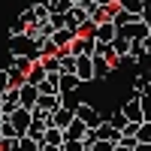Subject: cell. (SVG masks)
Wrapping results in <instances>:
<instances>
[{
    "instance_id": "obj_1",
    "label": "cell",
    "mask_w": 151,
    "mask_h": 151,
    "mask_svg": "<svg viewBox=\"0 0 151 151\" xmlns=\"http://www.w3.org/2000/svg\"><path fill=\"white\" fill-rule=\"evenodd\" d=\"M9 55H12V58L40 60V45L30 40V33H9Z\"/></svg>"
},
{
    "instance_id": "obj_2",
    "label": "cell",
    "mask_w": 151,
    "mask_h": 151,
    "mask_svg": "<svg viewBox=\"0 0 151 151\" xmlns=\"http://www.w3.org/2000/svg\"><path fill=\"white\" fill-rule=\"evenodd\" d=\"M118 33H121V36H127L130 42H142V40H148V36H151V27H148L142 18H136V21L127 24V27H121Z\"/></svg>"
},
{
    "instance_id": "obj_3",
    "label": "cell",
    "mask_w": 151,
    "mask_h": 151,
    "mask_svg": "<svg viewBox=\"0 0 151 151\" xmlns=\"http://www.w3.org/2000/svg\"><path fill=\"white\" fill-rule=\"evenodd\" d=\"M9 121L15 124V130L24 136V133L30 130V124H33V109H27V106H18V109L9 115Z\"/></svg>"
},
{
    "instance_id": "obj_4",
    "label": "cell",
    "mask_w": 151,
    "mask_h": 151,
    "mask_svg": "<svg viewBox=\"0 0 151 151\" xmlns=\"http://www.w3.org/2000/svg\"><path fill=\"white\" fill-rule=\"evenodd\" d=\"M76 118H79V121H85L91 130L97 127L100 121H103V118H100V112H97V106H91V103H79V106H76Z\"/></svg>"
},
{
    "instance_id": "obj_5",
    "label": "cell",
    "mask_w": 151,
    "mask_h": 151,
    "mask_svg": "<svg viewBox=\"0 0 151 151\" xmlns=\"http://www.w3.org/2000/svg\"><path fill=\"white\" fill-rule=\"evenodd\" d=\"M94 48H97V40H94V36H76V40H73V45H70V52L76 55V58H82V55H91L94 58Z\"/></svg>"
},
{
    "instance_id": "obj_6",
    "label": "cell",
    "mask_w": 151,
    "mask_h": 151,
    "mask_svg": "<svg viewBox=\"0 0 151 151\" xmlns=\"http://www.w3.org/2000/svg\"><path fill=\"white\" fill-rule=\"evenodd\" d=\"M76 76L82 79V85H85V82H97V73H94V58H91V55H82V58H79V64H76Z\"/></svg>"
},
{
    "instance_id": "obj_7",
    "label": "cell",
    "mask_w": 151,
    "mask_h": 151,
    "mask_svg": "<svg viewBox=\"0 0 151 151\" xmlns=\"http://www.w3.org/2000/svg\"><path fill=\"white\" fill-rule=\"evenodd\" d=\"M94 40L97 42H115L118 40V24L115 21H103V24H97V30H94Z\"/></svg>"
},
{
    "instance_id": "obj_8",
    "label": "cell",
    "mask_w": 151,
    "mask_h": 151,
    "mask_svg": "<svg viewBox=\"0 0 151 151\" xmlns=\"http://www.w3.org/2000/svg\"><path fill=\"white\" fill-rule=\"evenodd\" d=\"M73 121H76V109H70V106H60L58 112H52V127H58V130H67Z\"/></svg>"
},
{
    "instance_id": "obj_9",
    "label": "cell",
    "mask_w": 151,
    "mask_h": 151,
    "mask_svg": "<svg viewBox=\"0 0 151 151\" xmlns=\"http://www.w3.org/2000/svg\"><path fill=\"white\" fill-rule=\"evenodd\" d=\"M97 139H109V142H121V130H115V127H112V121L109 118H103V121H100L97 124Z\"/></svg>"
},
{
    "instance_id": "obj_10",
    "label": "cell",
    "mask_w": 151,
    "mask_h": 151,
    "mask_svg": "<svg viewBox=\"0 0 151 151\" xmlns=\"http://www.w3.org/2000/svg\"><path fill=\"white\" fill-rule=\"evenodd\" d=\"M0 103H3V112L6 115H12L18 106H21V94H18V88H9V91L0 94Z\"/></svg>"
},
{
    "instance_id": "obj_11",
    "label": "cell",
    "mask_w": 151,
    "mask_h": 151,
    "mask_svg": "<svg viewBox=\"0 0 151 151\" xmlns=\"http://www.w3.org/2000/svg\"><path fill=\"white\" fill-rule=\"evenodd\" d=\"M64 106V94H40V103L33 109H45V112H58Z\"/></svg>"
},
{
    "instance_id": "obj_12",
    "label": "cell",
    "mask_w": 151,
    "mask_h": 151,
    "mask_svg": "<svg viewBox=\"0 0 151 151\" xmlns=\"http://www.w3.org/2000/svg\"><path fill=\"white\" fill-rule=\"evenodd\" d=\"M18 94H21V106H27V109H33L36 103H40V88H36V85H21L18 88Z\"/></svg>"
},
{
    "instance_id": "obj_13",
    "label": "cell",
    "mask_w": 151,
    "mask_h": 151,
    "mask_svg": "<svg viewBox=\"0 0 151 151\" xmlns=\"http://www.w3.org/2000/svg\"><path fill=\"white\" fill-rule=\"evenodd\" d=\"M88 130H91V127H88V124H85V121H79V118H76V121L70 124V127L64 130V136H67V142H82Z\"/></svg>"
},
{
    "instance_id": "obj_14",
    "label": "cell",
    "mask_w": 151,
    "mask_h": 151,
    "mask_svg": "<svg viewBox=\"0 0 151 151\" xmlns=\"http://www.w3.org/2000/svg\"><path fill=\"white\" fill-rule=\"evenodd\" d=\"M45 76H48V70L42 67V60H33V64H30V70H27V82L40 88V85L45 82Z\"/></svg>"
},
{
    "instance_id": "obj_15",
    "label": "cell",
    "mask_w": 151,
    "mask_h": 151,
    "mask_svg": "<svg viewBox=\"0 0 151 151\" xmlns=\"http://www.w3.org/2000/svg\"><path fill=\"white\" fill-rule=\"evenodd\" d=\"M79 85H82V79L76 73H60V94H73V91H79Z\"/></svg>"
},
{
    "instance_id": "obj_16",
    "label": "cell",
    "mask_w": 151,
    "mask_h": 151,
    "mask_svg": "<svg viewBox=\"0 0 151 151\" xmlns=\"http://www.w3.org/2000/svg\"><path fill=\"white\" fill-rule=\"evenodd\" d=\"M94 58H106L109 64H121V58L115 55V45H109V42H97V48H94Z\"/></svg>"
},
{
    "instance_id": "obj_17",
    "label": "cell",
    "mask_w": 151,
    "mask_h": 151,
    "mask_svg": "<svg viewBox=\"0 0 151 151\" xmlns=\"http://www.w3.org/2000/svg\"><path fill=\"white\" fill-rule=\"evenodd\" d=\"M40 94H60V73H48L40 85Z\"/></svg>"
},
{
    "instance_id": "obj_18",
    "label": "cell",
    "mask_w": 151,
    "mask_h": 151,
    "mask_svg": "<svg viewBox=\"0 0 151 151\" xmlns=\"http://www.w3.org/2000/svg\"><path fill=\"white\" fill-rule=\"evenodd\" d=\"M60 73H76V64H79V58H76L70 48H60Z\"/></svg>"
},
{
    "instance_id": "obj_19",
    "label": "cell",
    "mask_w": 151,
    "mask_h": 151,
    "mask_svg": "<svg viewBox=\"0 0 151 151\" xmlns=\"http://www.w3.org/2000/svg\"><path fill=\"white\" fill-rule=\"evenodd\" d=\"M76 36H79V33H73L70 27H64V30H55V36H52V40L58 42V48H70Z\"/></svg>"
},
{
    "instance_id": "obj_20",
    "label": "cell",
    "mask_w": 151,
    "mask_h": 151,
    "mask_svg": "<svg viewBox=\"0 0 151 151\" xmlns=\"http://www.w3.org/2000/svg\"><path fill=\"white\" fill-rule=\"evenodd\" d=\"M64 142H67L64 130H58V127H48V130H45V142H42V145H58V148H64Z\"/></svg>"
},
{
    "instance_id": "obj_21",
    "label": "cell",
    "mask_w": 151,
    "mask_h": 151,
    "mask_svg": "<svg viewBox=\"0 0 151 151\" xmlns=\"http://www.w3.org/2000/svg\"><path fill=\"white\" fill-rule=\"evenodd\" d=\"M133 91L136 94H148L151 91V73H139V76H136V79H133Z\"/></svg>"
},
{
    "instance_id": "obj_22",
    "label": "cell",
    "mask_w": 151,
    "mask_h": 151,
    "mask_svg": "<svg viewBox=\"0 0 151 151\" xmlns=\"http://www.w3.org/2000/svg\"><path fill=\"white\" fill-rule=\"evenodd\" d=\"M112 45H115V55H118L121 60H124V58H130V48H133V42L127 40V36H121V33H118V40L112 42Z\"/></svg>"
},
{
    "instance_id": "obj_23",
    "label": "cell",
    "mask_w": 151,
    "mask_h": 151,
    "mask_svg": "<svg viewBox=\"0 0 151 151\" xmlns=\"http://www.w3.org/2000/svg\"><path fill=\"white\" fill-rule=\"evenodd\" d=\"M121 9H130L133 15H142V9L148 6V0H115Z\"/></svg>"
},
{
    "instance_id": "obj_24",
    "label": "cell",
    "mask_w": 151,
    "mask_h": 151,
    "mask_svg": "<svg viewBox=\"0 0 151 151\" xmlns=\"http://www.w3.org/2000/svg\"><path fill=\"white\" fill-rule=\"evenodd\" d=\"M112 70H115V64H109L106 58H94V73H97V79H106Z\"/></svg>"
},
{
    "instance_id": "obj_25",
    "label": "cell",
    "mask_w": 151,
    "mask_h": 151,
    "mask_svg": "<svg viewBox=\"0 0 151 151\" xmlns=\"http://www.w3.org/2000/svg\"><path fill=\"white\" fill-rule=\"evenodd\" d=\"M58 55H60V48H58L55 40H45V42L40 45V58H58Z\"/></svg>"
},
{
    "instance_id": "obj_26",
    "label": "cell",
    "mask_w": 151,
    "mask_h": 151,
    "mask_svg": "<svg viewBox=\"0 0 151 151\" xmlns=\"http://www.w3.org/2000/svg\"><path fill=\"white\" fill-rule=\"evenodd\" d=\"M73 6H76L73 0H52V3H48V9H52V12H58V15H67Z\"/></svg>"
},
{
    "instance_id": "obj_27",
    "label": "cell",
    "mask_w": 151,
    "mask_h": 151,
    "mask_svg": "<svg viewBox=\"0 0 151 151\" xmlns=\"http://www.w3.org/2000/svg\"><path fill=\"white\" fill-rule=\"evenodd\" d=\"M18 151H42V145L36 139H30V136H21L18 139Z\"/></svg>"
},
{
    "instance_id": "obj_28",
    "label": "cell",
    "mask_w": 151,
    "mask_h": 151,
    "mask_svg": "<svg viewBox=\"0 0 151 151\" xmlns=\"http://www.w3.org/2000/svg\"><path fill=\"white\" fill-rule=\"evenodd\" d=\"M109 121H112V127H115V130H121V133H124V127L130 124V121H127V115L121 112V106H118V112H115V115H112Z\"/></svg>"
},
{
    "instance_id": "obj_29",
    "label": "cell",
    "mask_w": 151,
    "mask_h": 151,
    "mask_svg": "<svg viewBox=\"0 0 151 151\" xmlns=\"http://www.w3.org/2000/svg\"><path fill=\"white\" fill-rule=\"evenodd\" d=\"M136 142H151V121L139 124V133H136Z\"/></svg>"
},
{
    "instance_id": "obj_30",
    "label": "cell",
    "mask_w": 151,
    "mask_h": 151,
    "mask_svg": "<svg viewBox=\"0 0 151 151\" xmlns=\"http://www.w3.org/2000/svg\"><path fill=\"white\" fill-rule=\"evenodd\" d=\"M142 58H148V52H145V45H142V42H133V48H130V60L136 64V60H142Z\"/></svg>"
},
{
    "instance_id": "obj_31",
    "label": "cell",
    "mask_w": 151,
    "mask_h": 151,
    "mask_svg": "<svg viewBox=\"0 0 151 151\" xmlns=\"http://www.w3.org/2000/svg\"><path fill=\"white\" fill-rule=\"evenodd\" d=\"M115 145L118 142H109V139H97L91 148H88V151H115Z\"/></svg>"
},
{
    "instance_id": "obj_32",
    "label": "cell",
    "mask_w": 151,
    "mask_h": 151,
    "mask_svg": "<svg viewBox=\"0 0 151 151\" xmlns=\"http://www.w3.org/2000/svg\"><path fill=\"white\" fill-rule=\"evenodd\" d=\"M9 70H3V67H0V94H3V91H9Z\"/></svg>"
},
{
    "instance_id": "obj_33",
    "label": "cell",
    "mask_w": 151,
    "mask_h": 151,
    "mask_svg": "<svg viewBox=\"0 0 151 151\" xmlns=\"http://www.w3.org/2000/svg\"><path fill=\"white\" fill-rule=\"evenodd\" d=\"M0 151H18V139H3L0 142Z\"/></svg>"
},
{
    "instance_id": "obj_34",
    "label": "cell",
    "mask_w": 151,
    "mask_h": 151,
    "mask_svg": "<svg viewBox=\"0 0 151 151\" xmlns=\"http://www.w3.org/2000/svg\"><path fill=\"white\" fill-rule=\"evenodd\" d=\"M64 151H88L85 142H64Z\"/></svg>"
},
{
    "instance_id": "obj_35",
    "label": "cell",
    "mask_w": 151,
    "mask_h": 151,
    "mask_svg": "<svg viewBox=\"0 0 151 151\" xmlns=\"http://www.w3.org/2000/svg\"><path fill=\"white\" fill-rule=\"evenodd\" d=\"M142 21L148 24V27H151V0H148V6L142 9Z\"/></svg>"
},
{
    "instance_id": "obj_36",
    "label": "cell",
    "mask_w": 151,
    "mask_h": 151,
    "mask_svg": "<svg viewBox=\"0 0 151 151\" xmlns=\"http://www.w3.org/2000/svg\"><path fill=\"white\" fill-rule=\"evenodd\" d=\"M136 151H151V142H139V145H136Z\"/></svg>"
},
{
    "instance_id": "obj_37",
    "label": "cell",
    "mask_w": 151,
    "mask_h": 151,
    "mask_svg": "<svg viewBox=\"0 0 151 151\" xmlns=\"http://www.w3.org/2000/svg\"><path fill=\"white\" fill-rule=\"evenodd\" d=\"M97 3H100V6L106 9V6H115V0H97Z\"/></svg>"
},
{
    "instance_id": "obj_38",
    "label": "cell",
    "mask_w": 151,
    "mask_h": 151,
    "mask_svg": "<svg viewBox=\"0 0 151 151\" xmlns=\"http://www.w3.org/2000/svg\"><path fill=\"white\" fill-rule=\"evenodd\" d=\"M42 151H60L58 145H42Z\"/></svg>"
},
{
    "instance_id": "obj_39",
    "label": "cell",
    "mask_w": 151,
    "mask_h": 151,
    "mask_svg": "<svg viewBox=\"0 0 151 151\" xmlns=\"http://www.w3.org/2000/svg\"><path fill=\"white\" fill-rule=\"evenodd\" d=\"M145 121H151V112H148V115H145Z\"/></svg>"
},
{
    "instance_id": "obj_40",
    "label": "cell",
    "mask_w": 151,
    "mask_h": 151,
    "mask_svg": "<svg viewBox=\"0 0 151 151\" xmlns=\"http://www.w3.org/2000/svg\"><path fill=\"white\" fill-rule=\"evenodd\" d=\"M0 142H3V130H0Z\"/></svg>"
},
{
    "instance_id": "obj_41",
    "label": "cell",
    "mask_w": 151,
    "mask_h": 151,
    "mask_svg": "<svg viewBox=\"0 0 151 151\" xmlns=\"http://www.w3.org/2000/svg\"><path fill=\"white\" fill-rule=\"evenodd\" d=\"M60 151H64V148H60Z\"/></svg>"
}]
</instances>
